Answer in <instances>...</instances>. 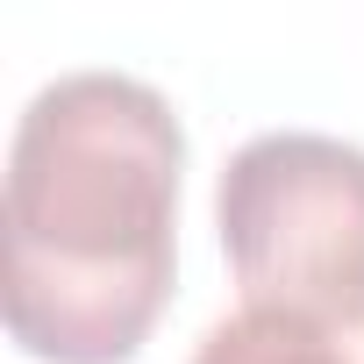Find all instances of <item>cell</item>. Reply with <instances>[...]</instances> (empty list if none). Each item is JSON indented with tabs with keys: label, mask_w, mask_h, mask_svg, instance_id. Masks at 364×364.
Here are the masks:
<instances>
[{
	"label": "cell",
	"mask_w": 364,
	"mask_h": 364,
	"mask_svg": "<svg viewBox=\"0 0 364 364\" xmlns=\"http://www.w3.org/2000/svg\"><path fill=\"white\" fill-rule=\"evenodd\" d=\"M222 257L243 307L364 321V150L321 129H264L215 178Z\"/></svg>",
	"instance_id": "7a4b0ae2"
},
{
	"label": "cell",
	"mask_w": 364,
	"mask_h": 364,
	"mask_svg": "<svg viewBox=\"0 0 364 364\" xmlns=\"http://www.w3.org/2000/svg\"><path fill=\"white\" fill-rule=\"evenodd\" d=\"M193 364H364V321H314L286 307H236L222 314Z\"/></svg>",
	"instance_id": "3957f363"
},
{
	"label": "cell",
	"mask_w": 364,
	"mask_h": 364,
	"mask_svg": "<svg viewBox=\"0 0 364 364\" xmlns=\"http://www.w3.org/2000/svg\"><path fill=\"white\" fill-rule=\"evenodd\" d=\"M186 129L136 72H58L8 143V314L43 364H129L178 272Z\"/></svg>",
	"instance_id": "6da1fadb"
}]
</instances>
